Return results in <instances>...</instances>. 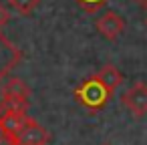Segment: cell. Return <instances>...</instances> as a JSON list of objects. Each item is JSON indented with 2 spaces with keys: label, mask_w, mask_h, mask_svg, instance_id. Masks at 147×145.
I'll list each match as a JSON object with an SVG mask.
<instances>
[{
  "label": "cell",
  "mask_w": 147,
  "mask_h": 145,
  "mask_svg": "<svg viewBox=\"0 0 147 145\" xmlns=\"http://www.w3.org/2000/svg\"><path fill=\"white\" fill-rule=\"evenodd\" d=\"M2 97H18V99H30V87L18 79V77H6L2 81Z\"/></svg>",
  "instance_id": "obj_7"
},
{
  "label": "cell",
  "mask_w": 147,
  "mask_h": 145,
  "mask_svg": "<svg viewBox=\"0 0 147 145\" xmlns=\"http://www.w3.org/2000/svg\"><path fill=\"white\" fill-rule=\"evenodd\" d=\"M95 28L105 40H117L125 30V18L115 10H107L95 20Z\"/></svg>",
  "instance_id": "obj_3"
},
{
  "label": "cell",
  "mask_w": 147,
  "mask_h": 145,
  "mask_svg": "<svg viewBox=\"0 0 147 145\" xmlns=\"http://www.w3.org/2000/svg\"><path fill=\"white\" fill-rule=\"evenodd\" d=\"M133 2H135L139 8H145V10H147V0H133Z\"/></svg>",
  "instance_id": "obj_13"
},
{
  "label": "cell",
  "mask_w": 147,
  "mask_h": 145,
  "mask_svg": "<svg viewBox=\"0 0 147 145\" xmlns=\"http://www.w3.org/2000/svg\"><path fill=\"white\" fill-rule=\"evenodd\" d=\"M111 95H113V91H111L97 75H91V77L83 79V81L75 87V91H73L75 101H77L81 107H85V109H89V111H93V113H95V111H103V109L107 107Z\"/></svg>",
  "instance_id": "obj_1"
},
{
  "label": "cell",
  "mask_w": 147,
  "mask_h": 145,
  "mask_svg": "<svg viewBox=\"0 0 147 145\" xmlns=\"http://www.w3.org/2000/svg\"><path fill=\"white\" fill-rule=\"evenodd\" d=\"M49 141H51V131H47L32 117L16 137V145H47Z\"/></svg>",
  "instance_id": "obj_5"
},
{
  "label": "cell",
  "mask_w": 147,
  "mask_h": 145,
  "mask_svg": "<svg viewBox=\"0 0 147 145\" xmlns=\"http://www.w3.org/2000/svg\"><path fill=\"white\" fill-rule=\"evenodd\" d=\"M101 145H111V143H101Z\"/></svg>",
  "instance_id": "obj_15"
},
{
  "label": "cell",
  "mask_w": 147,
  "mask_h": 145,
  "mask_svg": "<svg viewBox=\"0 0 147 145\" xmlns=\"http://www.w3.org/2000/svg\"><path fill=\"white\" fill-rule=\"evenodd\" d=\"M20 61H22V51L14 47L0 30V83L14 71V67H18Z\"/></svg>",
  "instance_id": "obj_4"
},
{
  "label": "cell",
  "mask_w": 147,
  "mask_h": 145,
  "mask_svg": "<svg viewBox=\"0 0 147 145\" xmlns=\"http://www.w3.org/2000/svg\"><path fill=\"white\" fill-rule=\"evenodd\" d=\"M6 2H8L10 8L16 10L18 14H22V16H30V14L38 8V4L42 2V0H6Z\"/></svg>",
  "instance_id": "obj_9"
},
{
  "label": "cell",
  "mask_w": 147,
  "mask_h": 145,
  "mask_svg": "<svg viewBox=\"0 0 147 145\" xmlns=\"http://www.w3.org/2000/svg\"><path fill=\"white\" fill-rule=\"evenodd\" d=\"M143 24H145V28H147V16H145V20H143Z\"/></svg>",
  "instance_id": "obj_14"
},
{
  "label": "cell",
  "mask_w": 147,
  "mask_h": 145,
  "mask_svg": "<svg viewBox=\"0 0 147 145\" xmlns=\"http://www.w3.org/2000/svg\"><path fill=\"white\" fill-rule=\"evenodd\" d=\"M75 2L81 10H85L89 14H95V12H99L101 8H105L109 4V0H75Z\"/></svg>",
  "instance_id": "obj_10"
},
{
  "label": "cell",
  "mask_w": 147,
  "mask_h": 145,
  "mask_svg": "<svg viewBox=\"0 0 147 145\" xmlns=\"http://www.w3.org/2000/svg\"><path fill=\"white\" fill-rule=\"evenodd\" d=\"M111 91H115L121 83H123V73L115 67V65H111V63H107V65H103L101 69H99V73H95Z\"/></svg>",
  "instance_id": "obj_8"
},
{
  "label": "cell",
  "mask_w": 147,
  "mask_h": 145,
  "mask_svg": "<svg viewBox=\"0 0 147 145\" xmlns=\"http://www.w3.org/2000/svg\"><path fill=\"white\" fill-rule=\"evenodd\" d=\"M121 103L135 119L145 117L147 115V83L137 81L131 87H127L121 93Z\"/></svg>",
  "instance_id": "obj_2"
},
{
  "label": "cell",
  "mask_w": 147,
  "mask_h": 145,
  "mask_svg": "<svg viewBox=\"0 0 147 145\" xmlns=\"http://www.w3.org/2000/svg\"><path fill=\"white\" fill-rule=\"evenodd\" d=\"M0 145H16V139H12L2 127H0Z\"/></svg>",
  "instance_id": "obj_12"
},
{
  "label": "cell",
  "mask_w": 147,
  "mask_h": 145,
  "mask_svg": "<svg viewBox=\"0 0 147 145\" xmlns=\"http://www.w3.org/2000/svg\"><path fill=\"white\" fill-rule=\"evenodd\" d=\"M28 121H30L28 111H4V113H0V127L12 139L18 137V133L26 127Z\"/></svg>",
  "instance_id": "obj_6"
},
{
  "label": "cell",
  "mask_w": 147,
  "mask_h": 145,
  "mask_svg": "<svg viewBox=\"0 0 147 145\" xmlns=\"http://www.w3.org/2000/svg\"><path fill=\"white\" fill-rule=\"evenodd\" d=\"M10 18H12V14H10V10H8V6H4V4H0V30H2L8 22H10Z\"/></svg>",
  "instance_id": "obj_11"
}]
</instances>
